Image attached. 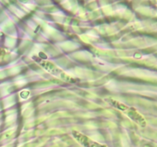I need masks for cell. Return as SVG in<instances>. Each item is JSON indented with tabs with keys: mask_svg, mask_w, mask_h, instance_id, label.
<instances>
[{
	"mask_svg": "<svg viewBox=\"0 0 157 147\" xmlns=\"http://www.w3.org/2000/svg\"><path fill=\"white\" fill-rule=\"evenodd\" d=\"M72 135H73L74 138L84 147H107V145H103V144H101L99 142H97L95 141L92 140L90 138L84 136V134L78 131H73Z\"/></svg>",
	"mask_w": 157,
	"mask_h": 147,
	"instance_id": "obj_1",
	"label": "cell"
},
{
	"mask_svg": "<svg viewBox=\"0 0 157 147\" xmlns=\"http://www.w3.org/2000/svg\"><path fill=\"white\" fill-rule=\"evenodd\" d=\"M38 62L39 63L40 65H41V67H43V68H44L46 70H48V72L52 73V74L58 75V76H60L61 78L64 79V76H65V74L62 73L61 70H60V69H58L56 66L54 65L53 64H52V63L49 62V61H44V60L42 59L38 61Z\"/></svg>",
	"mask_w": 157,
	"mask_h": 147,
	"instance_id": "obj_2",
	"label": "cell"
},
{
	"mask_svg": "<svg viewBox=\"0 0 157 147\" xmlns=\"http://www.w3.org/2000/svg\"><path fill=\"white\" fill-rule=\"evenodd\" d=\"M124 113H126V114L130 119H132L133 121L137 123L140 124V125H145L146 122L144 118H143V116L133 107H127V109L125 110Z\"/></svg>",
	"mask_w": 157,
	"mask_h": 147,
	"instance_id": "obj_3",
	"label": "cell"
}]
</instances>
